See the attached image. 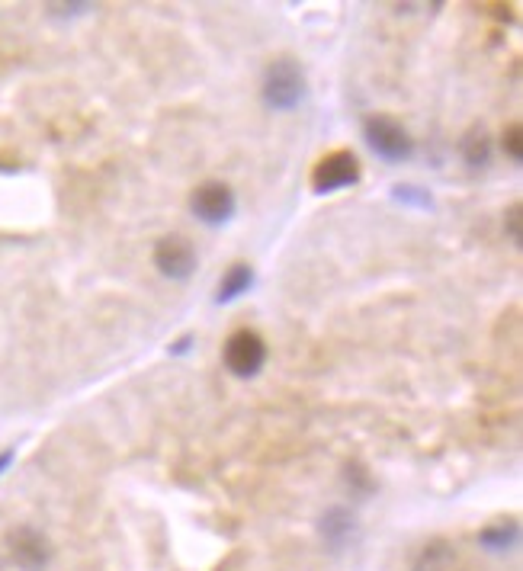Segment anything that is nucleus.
I'll return each instance as SVG.
<instances>
[{
    "instance_id": "obj_1",
    "label": "nucleus",
    "mask_w": 523,
    "mask_h": 571,
    "mask_svg": "<svg viewBox=\"0 0 523 571\" xmlns=\"http://www.w3.org/2000/svg\"><path fill=\"white\" fill-rule=\"evenodd\" d=\"M260 100L273 113H292L305 100V71L292 55L273 58L264 81H260Z\"/></svg>"
},
{
    "instance_id": "obj_2",
    "label": "nucleus",
    "mask_w": 523,
    "mask_h": 571,
    "mask_svg": "<svg viewBox=\"0 0 523 571\" xmlns=\"http://www.w3.org/2000/svg\"><path fill=\"white\" fill-rule=\"evenodd\" d=\"M363 138L366 145L373 148L376 158L389 164H402L414 154V138L408 135V129L386 113H376L363 122Z\"/></svg>"
},
{
    "instance_id": "obj_3",
    "label": "nucleus",
    "mask_w": 523,
    "mask_h": 571,
    "mask_svg": "<svg viewBox=\"0 0 523 571\" xmlns=\"http://www.w3.org/2000/svg\"><path fill=\"white\" fill-rule=\"evenodd\" d=\"M225 369L238 379H254L267 366V341L251 328H238L222 347Z\"/></svg>"
},
{
    "instance_id": "obj_4",
    "label": "nucleus",
    "mask_w": 523,
    "mask_h": 571,
    "mask_svg": "<svg viewBox=\"0 0 523 571\" xmlns=\"http://www.w3.org/2000/svg\"><path fill=\"white\" fill-rule=\"evenodd\" d=\"M357 183H360V161L357 154L347 148L328 151L325 158H318V164L312 167V190L318 196L341 193L347 187H357Z\"/></svg>"
},
{
    "instance_id": "obj_5",
    "label": "nucleus",
    "mask_w": 523,
    "mask_h": 571,
    "mask_svg": "<svg viewBox=\"0 0 523 571\" xmlns=\"http://www.w3.org/2000/svg\"><path fill=\"white\" fill-rule=\"evenodd\" d=\"M4 555L20 571H45L52 562V543L36 527H13L4 536Z\"/></svg>"
},
{
    "instance_id": "obj_6",
    "label": "nucleus",
    "mask_w": 523,
    "mask_h": 571,
    "mask_svg": "<svg viewBox=\"0 0 523 571\" xmlns=\"http://www.w3.org/2000/svg\"><path fill=\"white\" fill-rule=\"evenodd\" d=\"M190 209L203 225L219 228L235 215L238 199H235V190L228 187L225 180H206V183H199V187L193 190Z\"/></svg>"
},
{
    "instance_id": "obj_7",
    "label": "nucleus",
    "mask_w": 523,
    "mask_h": 571,
    "mask_svg": "<svg viewBox=\"0 0 523 571\" xmlns=\"http://www.w3.org/2000/svg\"><path fill=\"white\" fill-rule=\"evenodd\" d=\"M196 264H199V257H196V248L190 238L167 235L155 244V267L161 276H167V280L187 283L196 273Z\"/></svg>"
},
{
    "instance_id": "obj_8",
    "label": "nucleus",
    "mask_w": 523,
    "mask_h": 571,
    "mask_svg": "<svg viewBox=\"0 0 523 571\" xmlns=\"http://www.w3.org/2000/svg\"><path fill=\"white\" fill-rule=\"evenodd\" d=\"M318 533H321V539H325V546H331L334 552H341V549H347L353 533H357V520H353V514L347 511V507L334 504V507H328L325 514H321Z\"/></svg>"
},
{
    "instance_id": "obj_9",
    "label": "nucleus",
    "mask_w": 523,
    "mask_h": 571,
    "mask_svg": "<svg viewBox=\"0 0 523 571\" xmlns=\"http://www.w3.org/2000/svg\"><path fill=\"white\" fill-rule=\"evenodd\" d=\"M251 286H254V267L244 264V260H238V264L228 267L225 276L219 280V296H215V302H219V305L238 302L244 292H251Z\"/></svg>"
},
{
    "instance_id": "obj_10",
    "label": "nucleus",
    "mask_w": 523,
    "mask_h": 571,
    "mask_svg": "<svg viewBox=\"0 0 523 571\" xmlns=\"http://www.w3.org/2000/svg\"><path fill=\"white\" fill-rule=\"evenodd\" d=\"M520 543V523L511 520H495L479 533V546L488 552H511Z\"/></svg>"
},
{
    "instance_id": "obj_11",
    "label": "nucleus",
    "mask_w": 523,
    "mask_h": 571,
    "mask_svg": "<svg viewBox=\"0 0 523 571\" xmlns=\"http://www.w3.org/2000/svg\"><path fill=\"white\" fill-rule=\"evenodd\" d=\"M459 151H463V158L469 167H485L491 161V138H488V129L485 126H472L463 142H459Z\"/></svg>"
},
{
    "instance_id": "obj_12",
    "label": "nucleus",
    "mask_w": 523,
    "mask_h": 571,
    "mask_svg": "<svg viewBox=\"0 0 523 571\" xmlns=\"http://www.w3.org/2000/svg\"><path fill=\"white\" fill-rule=\"evenodd\" d=\"M450 559H453L450 549H446L443 539H437V543H427L421 549V559L414 562V571H440V565H446Z\"/></svg>"
},
{
    "instance_id": "obj_13",
    "label": "nucleus",
    "mask_w": 523,
    "mask_h": 571,
    "mask_svg": "<svg viewBox=\"0 0 523 571\" xmlns=\"http://www.w3.org/2000/svg\"><path fill=\"white\" fill-rule=\"evenodd\" d=\"M392 199L395 203H402V206H414V209H434V199H430L427 190L421 187H411V183H398V187L392 190Z\"/></svg>"
},
{
    "instance_id": "obj_14",
    "label": "nucleus",
    "mask_w": 523,
    "mask_h": 571,
    "mask_svg": "<svg viewBox=\"0 0 523 571\" xmlns=\"http://www.w3.org/2000/svg\"><path fill=\"white\" fill-rule=\"evenodd\" d=\"M504 151L507 158H511L514 164L523 161V145H520V122H511V126L504 129Z\"/></svg>"
},
{
    "instance_id": "obj_15",
    "label": "nucleus",
    "mask_w": 523,
    "mask_h": 571,
    "mask_svg": "<svg viewBox=\"0 0 523 571\" xmlns=\"http://www.w3.org/2000/svg\"><path fill=\"white\" fill-rule=\"evenodd\" d=\"M504 231H507V238H511V244H520V203H514L511 212H507Z\"/></svg>"
},
{
    "instance_id": "obj_16",
    "label": "nucleus",
    "mask_w": 523,
    "mask_h": 571,
    "mask_svg": "<svg viewBox=\"0 0 523 571\" xmlns=\"http://www.w3.org/2000/svg\"><path fill=\"white\" fill-rule=\"evenodd\" d=\"M13 459H17V450H13V446H10V450L0 453V475H4V472L13 466Z\"/></svg>"
}]
</instances>
